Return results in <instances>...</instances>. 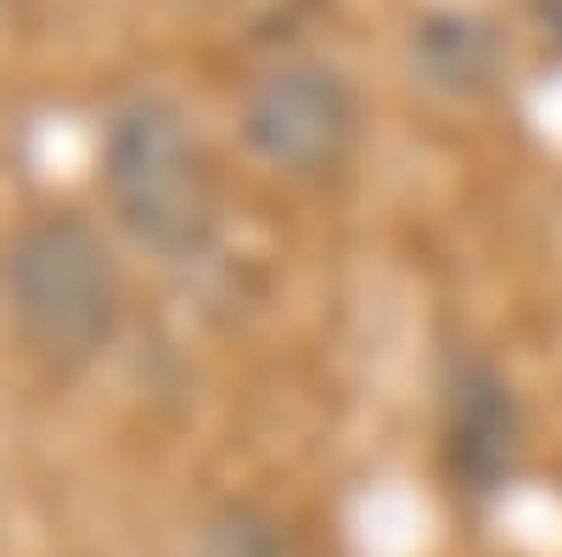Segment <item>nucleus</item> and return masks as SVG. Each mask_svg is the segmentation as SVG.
I'll return each mask as SVG.
<instances>
[{
	"instance_id": "2",
	"label": "nucleus",
	"mask_w": 562,
	"mask_h": 557,
	"mask_svg": "<svg viewBox=\"0 0 562 557\" xmlns=\"http://www.w3.org/2000/svg\"><path fill=\"white\" fill-rule=\"evenodd\" d=\"M102 192L113 220L158 259H198L220 231L214 153L169 97H130L108 119Z\"/></svg>"
},
{
	"instance_id": "1",
	"label": "nucleus",
	"mask_w": 562,
	"mask_h": 557,
	"mask_svg": "<svg viewBox=\"0 0 562 557\" xmlns=\"http://www.w3.org/2000/svg\"><path fill=\"white\" fill-rule=\"evenodd\" d=\"M0 293L18 338L52 366L79 371L124 327V270L113 243L74 209L29 214L0 254Z\"/></svg>"
},
{
	"instance_id": "7",
	"label": "nucleus",
	"mask_w": 562,
	"mask_h": 557,
	"mask_svg": "<svg viewBox=\"0 0 562 557\" xmlns=\"http://www.w3.org/2000/svg\"><path fill=\"white\" fill-rule=\"evenodd\" d=\"M540 18H546V40H551L557 52H562V0H546V7H540Z\"/></svg>"
},
{
	"instance_id": "6",
	"label": "nucleus",
	"mask_w": 562,
	"mask_h": 557,
	"mask_svg": "<svg viewBox=\"0 0 562 557\" xmlns=\"http://www.w3.org/2000/svg\"><path fill=\"white\" fill-rule=\"evenodd\" d=\"M192 557H310V552L299 546V535L281 524L270 506L231 501L203 524Z\"/></svg>"
},
{
	"instance_id": "5",
	"label": "nucleus",
	"mask_w": 562,
	"mask_h": 557,
	"mask_svg": "<svg viewBox=\"0 0 562 557\" xmlns=\"http://www.w3.org/2000/svg\"><path fill=\"white\" fill-rule=\"evenodd\" d=\"M411 63L439 97H484L506 68V45L479 12H428L411 29Z\"/></svg>"
},
{
	"instance_id": "4",
	"label": "nucleus",
	"mask_w": 562,
	"mask_h": 557,
	"mask_svg": "<svg viewBox=\"0 0 562 557\" xmlns=\"http://www.w3.org/2000/svg\"><path fill=\"white\" fill-rule=\"evenodd\" d=\"M524 416L490 360H461L445 400V461L461 490H501L518 468Z\"/></svg>"
},
{
	"instance_id": "3",
	"label": "nucleus",
	"mask_w": 562,
	"mask_h": 557,
	"mask_svg": "<svg viewBox=\"0 0 562 557\" xmlns=\"http://www.w3.org/2000/svg\"><path fill=\"white\" fill-rule=\"evenodd\" d=\"M243 147L288 180L338 175L360 142V97L344 68L321 57L276 63L248 85L237 108Z\"/></svg>"
}]
</instances>
